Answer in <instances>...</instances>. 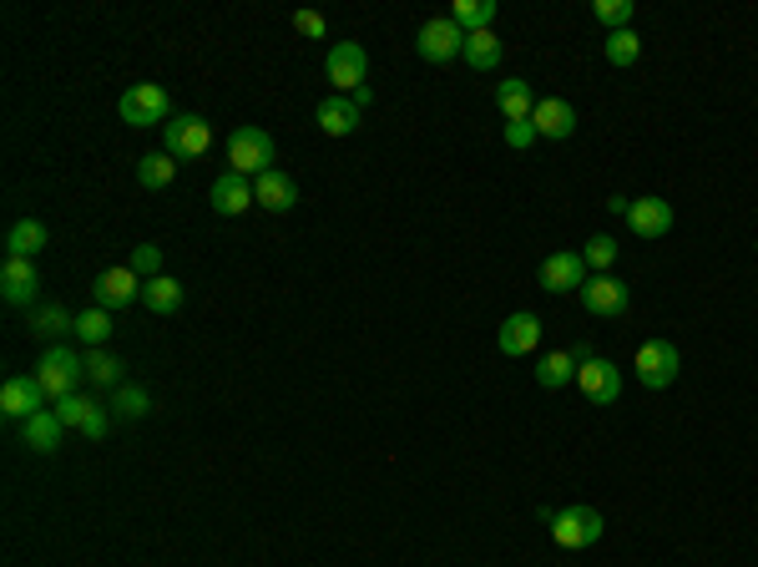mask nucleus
<instances>
[{
  "label": "nucleus",
  "mask_w": 758,
  "mask_h": 567,
  "mask_svg": "<svg viewBox=\"0 0 758 567\" xmlns=\"http://www.w3.org/2000/svg\"><path fill=\"white\" fill-rule=\"evenodd\" d=\"M36 380L51 396V406H56L61 396H76V380H86V360L72 350V345H51L36 365Z\"/></svg>",
  "instance_id": "obj_1"
},
{
  "label": "nucleus",
  "mask_w": 758,
  "mask_h": 567,
  "mask_svg": "<svg viewBox=\"0 0 758 567\" xmlns=\"http://www.w3.org/2000/svg\"><path fill=\"white\" fill-rule=\"evenodd\" d=\"M117 117L127 122V127H152V122H162L167 127V122H172V97H167L157 82H137V86L122 92Z\"/></svg>",
  "instance_id": "obj_2"
},
{
  "label": "nucleus",
  "mask_w": 758,
  "mask_h": 567,
  "mask_svg": "<svg viewBox=\"0 0 758 567\" xmlns=\"http://www.w3.org/2000/svg\"><path fill=\"white\" fill-rule=\"evenodd\" d=\"M228 162H233V172H243V178H263V172H273V137L263 133V127H233V137H228Z\"/></svg>",
  "instance_id": "obj_3"
},
{
  "label": "nucleus",
  "mask_w": 758,
  "mask_h": 567,
  "mask_svg": "<svg viewBox=\"0 0 758 567\" xmlns=\"http://www.w3.org/2000/svg\"><path fill=\"white\" fill-rule=\"evenodd\" d=\"M602 512L597 507H561L551 512V537H557V547H567V553H581V547H592L597 537H602Z\"/></svg>",
  "instance_id": "obj_4"
},
{
  "label": "nucleus",
  "mask_w": 758,
  "mask_h": 567,
  "mask_svg": "<svg viewBox=\"0 0 758 567\" xmlns=\"http://www.w3.org/2000/svg\"><path fill=\"white\" fill-rule=\"evenodd\" d=\"M213 147V127L202 117H192V112H182V117H172L162 127V153L178 157V162H192V157H202Z\"/></svg>",
  "instance_id": "obj_5"
},
{
  "label": "nucleus",
  "mask_w": 758,
  "mask_h": 567,
  "mask_svg": "<svg viewBox=\"0 0 758 567\" xmlns=\"http://www.w3.org/2000/svg\"><path fill=\"white\" fill-rule=\"evenodd\" d=\"M677 370H683V355H677L673 339H648L638 350V386L667 390L677 380Z\"/></svg>",
  "instance_id": "obj_6"
},
{
  "label": "nucleus",
  "mask_w": 758,
  "mask_h": 567,
  "mask_svg": "<svg viewBox=\"0 0 758 567\" xmlns=\"http://www.w3.org/2000/svg\"><path fill=\"white\" fill-rule=\"evenodd\" d=\"M415 51H420V61H430V66H445V61H455L465 51V31L451 21V15H435V21L420 25Z\"/></svg>",
  "instance_id": "obj_7"
},
{
  "label": "nucleus",
  "mask_w": 758,
  "mask_h": 567,
  "mask_svg": "<svg viewBox=\"0 0 758 567\" xmlns=\"http://www.w3.org/2000/svg\"><path fill=\"white\" fill-rule=\"evenodd\" d=\"M581 309L592 314V319H622V314H628V284H622V279L617 274H592L587 279V284H581Z\"/></svg>",
  "instance_id": "obj_8"
},
{
  "label": "nucleus",
  "mask_w": 758,
  "mask_h": 567,
  "mask_svg": "<svg viewBox=\"0 0 758 567\" xmlns=\"http://www.w3.org/2000/svg\"><path fill=\"white\" fill-rule=\"evenodd\" d=\"M365 72H369V56H365L359 41H339V46H329V56H324V76L339 86V97L359 92V86H365Z\"/></svg>",
  "instance_id": "obj_9"
},
{
  "label": "nucleus",
  "mask_w": 758,
  "mask_h": 567,
  "mask_svg": "<svg viewBox=\"0 0 758 567\" xmlns=\"http://www.w3.org/2000/svg\"><path fill=\"white\" fill-rule=\"evenodd\" d=\"M46 390H41L36 375H11L6 386H0V411L11 416V421H31L36 411H46Z\"/></svg>",
  "instance_id": "obj_10"
},
{
  "label": "nucleus",
  "mask_w": 758,
  "mask_h": 567,
  "mask_svg": "<svg viewBox=\"0 0 758 567\" xmlns=\"http://www.w3.org/2000/svg\"><path fill=\"white\" fill-rule=\"evenodd\" d=\"M577 386L587 400H597V406H612L617 396H622V375H617L612 360H602V355H592V360L577 365Z\"/></svg>",
  "instance_id": "obj_11"
},
{
  "label": "nucleus",
  "mask_w": 758,
  "mask_h": 567,
  "mask_svg": "<svg viewBox=\"0 0 758 567\" xmlns=\"http://www.w3.org/2000/svg\"><path fill=\"white\" fill-rule=\"evenodd\" d=\"M92 300H96V309H122V304L143 300V279L131 274L127 264H122V269H102V274H96V284H92Z\"/></svg>",
  "instance_id": "obj_12"
},
{
  "label": "nucleus",
  "mask_w": 758,
  "mask_h": 567,
  "mask_svg": "<svg viewBox=\"0 0 758 567\" xmlns=\"http://www.w3.org/2000/svg\"><path fill=\"white\" fill-rule=\"evenodd\" d=\"M587 259L581 254H551V259H541V274H536V284H541L546 294H571V290H581L587 284Z\"/></svg>",
  "instance_id": "obj_13"
},
{
  "label": "nucleus",
  "mask_w": 758,
  "mask_h": 567,
  "mask_svg": "<svg viewBox=\"0 0 758 567\" xmlns=\"http://www.w3.org/2000/svg\"><path fill=\"white\" fill-rule=\"evenodd\" d=\"M208 203H213V213H223V218H238L243 208H253L259 198H253V182L243 178V172H218L213 178V188H208Z\"/></svg>",
  "instance_id": "obj_14"
},
{
  "label": "nucleus",
  "mask_w": 758,
  "mask_h": 567,
  "mask_svg": "<svg viewBox=\"0 0 758 567\" xmlns=\"http://www.w3.org/2000/svg\"><path fill=\"white\" fill-rule=\"evenodd\" d=\"M36 290H41V274H36V264L31 259H6L0 264V300L6 304H36Z\"/></svg>",
  "instance_id": "obj_15"
},
{
  "label": "nucleus",
  "mask_w": 758,
  "mask_h": 567,
  "mask_svg": "<svg viewBox=\"0 0 758 567\" xmlns=\"http://www.w3.org/2000/svg\"><path fill=\"white\" fill-rule=\"evenodd\" d=\"M628 229L638 239H667L673 233V203L667 198H638L628 208Z\"/></svg>",
  "instance_id": "obj_16"
},
{
  "label": "nucleus",
  "mask_w": 758,
  "mask_h": 567,
  "mask_svg": "<svg viewBox=\"0 0 758 567\" xmlns=\"http://www.w3.org/2000/svg\"><path fill=\"white\" fill-rule=\"evenodd\" d=\"M496 345H501V355H510V360H516V355H531L536 345H541V319H536L531 309H516L506 325H501Z\"/></svg>",
  "instance_id": "obj_17"
},
{
  "label": "nucleus",
  "mask_w": 758,
  "mask_h": 567,
  "mask_svg": "<svg viewBox=\"0 0 758 567\" xmlns=\"http://www.w3.org/2000/svg\"><path fill=\"white\" fill-rule=\"evenodd\" d=\"M531 122H536V137L561 143V137L577 133V107H571V102H561V97H546V102H536Z\"/></svg>",
  "instance_id": "obj_18"
},
{
  "label": "nucleus",
  "mask_w": 758,
  "mask_h": 567,
  "mask_svg": "<svg viewBox=\"0 0 758 567\" xmlns=\"http://www.w3.org/2000/svg\"><path fill=\"white\" fill-rule=\"evenodd\" d=\"M253 198H259V208H269V213H288V208L298 203V182L273 168V172H263V178H253Z\"/></svg>",
  "instance_id": "obj_19"
},
{
  "label": "nucleus",
  "mask_w": 758,
  "mask_h": 567,
  "mask_svg": "<svg viewBox=\"0 0 758 567\" xmlns=\"http://www.w3.org/2000/svg\"><path fill=\"white\" fill-rule=\"evenodd\" d=\"M61 435H66V426H61V416L51 411V406L46 411H36L31 421H21V441L36 451V456H51V451L61 447Z\"/></svg>",
  "instance_id": "obj_20"
},
{
  "label": "nucleus",
  "mask_w": 758,
  "mask_h": 567,
  "mask_svg": "<svg viewBox=\"0 0 758 567\" xmlns=\"http://www.w3.org/2000/svg\"><path fill=\"white\" fill-rule=\"evenodd\" d=\"M314 122H319L324 137H349L359 127V107L349 97H324L319 107H314Z\"/></svg>",
  "instance_id": "obj_21"
},
{
  "label": "nucleus",
  "mask_w": 758,
  "mask_h": 567,
  "mask_svg": "<svg viewBox=\"0 0 758 567\" xmlns=\"http://www.w3.org/2000/svg\"><path fill=\"white\" fill-rule=\"evenodd\" d=\"M496 107H501V117H506V122H531V112H536L531 82H522V76L501 82V86H496Z\"/></svg>",
  "instance_id": "obj_22"
},
{
  "label": "nucleus",
  "mask_w": 758,
  "mask_h": 567,
  "mask_svg": "<svg viewBox=\"0 0 758 567\" xmlns=\"http://www.w3.org/2000/svg\"><path fill=\"white\" fill-rule=\"evenodd\" d=\"M41 249H46V223H36V218H21L6 233V259H36Z\"/></svg>",
  "instance_id": "obj_23"
},
{
  "label": "nucleus",
  "mask_w": 758,
  "mask_h": 567,
  "mask_svg": "<svg viewBox=\"0 0 758 567\" xmlns=\"http://www.w3.org/2000/svg\"><path fill=\"white\" fill-rule=\"evenodd\" d=\"M31 335L36 339L76 335V314H66L61 304H36V309H31Z\"/></svg>",
  "instance_id": "obj_24"
},
{
  "label": "nucleus",
  "mask_w": 758,
  "mask_h": 567,
  "mask_svg": "<svg viewBox=\"0 0 758 567\" xmlns=\"http://www.w3.org/2000/svg\"><path fill=\"white\" fill-rule=\"evenodd\" d=\"M461 56L471 61L475 72H496L506 51H501V36H496V31H471V36H465V51H461Z\"/></svg>",
  "instance_id": "obj_25"
},
{
  "label": "nucleus",
  "mask_w": 758,
  "mask_h": 567,
  "mask_svg": "<svg viewBox=\"0 0 758 567\" xmlns=\"http://www.w3.org/2000/svg\"><path fill=\"white\" fill-rule=\"evenodd\" d=\"M143 304L152 314H178L182 309V284L172 274H162V279H147L143 284Z\"/></svg>",
  "instance_id": "obj_26"
},
{
  "label": "nucleus",
  "mask_w": 758,
  "mask_h": 567,
  "mask_svg": "<svg viewBox=\"0 0 758 567\" xmlns=\"http://www.w3.org/2000/svg\"><path fill=\"white\" fill-rule=\"evenodd\" d=\"M536 380H541L546 390H561L577 380V360H571V350H551L536 360Z\"/></svg>",
  "instance_id": "obj_27"
},
{
  "label": "nucleus",
  "mask_w": 758,
  "mask_h": 567,
  "mask_svg": "<svg viewBox=\"0 0 758 567\" xmlns=\"http://www.w3.org/2000/svg\"><path fill=\"white\" fill-rule=\"evenodd\" d=\"M76 339H82L86 350H102V345H107L112 339V309H82L76 314Z\"/></svg>",
  "instance_id": "obj_28"
},
{
  "label": "nucleus",
  "mask_w": 758,
  "mask_h": 567,
  "mask_svg": "<svg viewBox=\"0 0 758 567\" xmlns=\"http://www.w3.org/2000/svg\"><path fill=\"white\" fill-rule=\"evenodd\" d=\"M451 21L461 25L465 36H471V31H491V21H496V0H455Z\"/></svg>",
  "instance_id": "obj_29"
},
{
  "label": "nucleus",
  "mask_w": 758,
  "mask_h": 567,
  "mask_svg": "<svg viewBox=\"0 0 758 567\" xmlns=\"http://www.w3.org/2000/svg\"><path fill=\"white\" fill-rule=\"evenodd\" d=\"M147 411H152V396H147L143 386H117L112 390V416H117V421H143Z\"/></svg>",
  "instance_id": "obj_30"
},
{
  "label": "nucleus",
  "mask_w": 758,
  "mask_h": 567,
  "mask_svg": "<svg viewBox=\"0 0 758 567\" xmlns=\"http://www.w3.org/2000/svg\"><path fill=\"white\" fill-rule=\"evenodd\" d=\"M178 178V157H167V153H147L143 162H137V182H143V188H167V182Z\"/></svg>",
  "instance_id": "obj_31"
},
{
  "label": "nucleus",
  "mask_w": 758,
  "mask_h": 567,
  "mask_svg": "<svg viewBox=\"0 0 758 567\" xmlns=\"http://www.w3.org/2000/svg\"><path fill=\"white\" fill-rule=\"evenodd\" d=\"M82 360H86V380H92V386H107V390L122 386V360H117V355H107V350H86Z\"/></svg>",
  "instance_id": "obj_32"
},
{
  "label": "nucleus",
  "mask_w": 758,
  "mask_h": 567,
  "mask_svg": "<svg viewBox=\"0 0 758 567\" xmlns=\"http://www.w3.org/2000/svg\"><path fill=\"white\" fill-rule=\"evenodd\" d=\"M607 61H612V66H638V56H642V41H638V31H612V36H607Z\"/></svg>",
  "instance_id": "obj_33"
},
{
  "label": "nucleus",
  "mask_w": 758,
  "mask_h": 567,
  "mask_svg": "<svg viewBox=\"0 0 758 567\" xmlns=\"http://www.w3.org/2000/svg\"><path fill=\"white\" fill-rule=\"evenodd\" d=\"M592 15H597V25H607V31H628L638 6H632V0H592Z\"/></svg>",
  "instance_id": "obj_34"
},
{
  "label": "nucleus",
  "mask_w": 758,
  "mask_h": 567,
  "mask_svg": "<svg viewBox=\"0 0 758 567\" xmlns=\"http://www.w3.org/2000/svg\"><path fill=\"white\" fill-rule=\"evenodd\" d=\"M127 269L137 279H162V249H157V243H137V249H131V259H127Z\"/></svg>",
  "instance_id": "obj_35"
},
{
  "label": "nucleus",
  "mask_w": 758,
  "mask_h": 567,
  "mask_svg": "<svg viewBox=\"0 0 758 567\" xmlns=\"http://www.w3.org/2000/svg\"><path fill=\"white\" fill-rule=\"evenodd\" d=\"M92 406H96V400H86V396H61L51 411L61 416V426H66V431H82V421L92 416Z\"/></svg>",
  "instance_id": "obj_36"
},
{
  "label": "nucleus",
  "mask_w": 758,
  "mask_h": 567,
  "mask_svg": "<svg viewBox=\"0 0 758 567\" xmlns=\"http://www.w3.org/2000/svg\"><path fill=\"white\" fill-rule=\"evenodd\" d=\"M581 259H587V269H597V274H607V269L617 264V243L607 239V233H597V239H587V249H581Z\"/></svg>",
  "instance_id": "obj_37"
},
{
  "label": "nucleus",
  "mask_w": 758,
  "mask_h": 567,
  "mask_svg": "<svg viewBox=\"0 0 758 567\" xmlns=\"http://www.w3.org/2000/svg\"><path fill=\"white\" fill-rule=\"evenodd\" d=\"M107 431H112V406H92V416L82 421V435L86 441H107Z\"/></svg>",
  "instance_id": "obj_38"
},
{
  "label": "nucleus",
  "mask_w": 758,
  "mask_h": 567,
  "mask_svg": "<svg viewBox=\"0 0 758 567\" xmlns=\"http://www.w3.org/2000/svg\"><path fill=\"white\" fill-rule=\"evenodd\" d=\"M536 143V122H506V147H531Z\"/></svg>",
  "instance_id": "obj_39"
},
{
  "label": "nucleus",
  "mask_w": 758,
  "mask_h": 567,
  "mask_svg": "<svg viewBox=\"0 0 758 567\" xmlns=\"http://www.w3.org/2000/svg\"><path fill=\"white\" fill-rule=\"evenodd\" d=\"M294 31H298V36H308V41H319L324 31H329V25H324V15H314V11H298V15H294Z\"/></svg>",
  "instance_id": "obj_40"
},
{
  "label": "nucleus",
  "mask_w": 758,
  "mask_h": 567,
  "mask_svg": "<svg viewBox=\"0 0 758 567\" xmlns=\"http://www.w3.org/2000/svg\"><path fill=\"white\" fill-rule=\"evenodd\" d=\"M349 102H355V107H359V112H365V107H369V102H375V92H369V86H359V92H349Z\"/></svg>",
  "instance_id": "obj_41"
},
{
  "label": "nucleus",
  "mask_w": 758,
  "mask_h": 567,
  "mask_svg": "<svg viewBox=\"0 0 758 567\" xmlns=\"http://www.w3.org/2000/svg\"><path fill=\"white\" fill-rule=\"evenodd\" d=\"M607 208H612V213H622V218H628V208H632V198H622V193H617V198H607Z\"/></svg>",
  "instance_id": "obj_42"
}]
</instances>
